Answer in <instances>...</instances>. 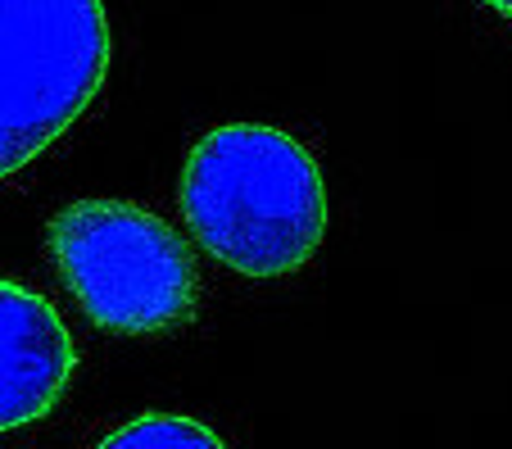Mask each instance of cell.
<instances>
[{"label":"cell","instance_id":"3","mask_svg":"<svg viewBox=\"0 0 512 449\" xmlns=\"http://www.w3.org/2000/svg\"><path fill=\"white\" fill-rule=\"evenodd\" d=\"M105 64L96 0H0V177L28 168L96 100Z\"/></svg>","mask_w":512,"mask_h":449},{"label":"cell","instance_id":"1","mask_svg":"<svg viewBox=\"0 0 512 449\" xmlns=\"http://www.w3.org/2000/svg\"><path fill=\"white\" fill-rule=\"evenodd\" d=\"M191 236L245 277H281L309 264L327 232L322 173L304 141L263 123L204 132L182 168Z\"/></svg>","mask_w":512,"mask_h":449},{"label":"cell","instance_id":"5","mask_svg":"<svg viewBox=\"0 0 512 449\" xmlns=\"http://www.w3.org/2000/svg\"><path fill=\"white\" fill-rule=\"evenodd\" d=\"M96 449H227L204 422L182 413H145L105 436Z\"/></svg>","mask_w":512,"mask_h":449},{"label":"cell","instance_id":"2","mask_svg":"<svg viewBox=\"0 0 512 449\" xmlns=\"http://www.w3.org/2000/svg\"><path fill=\"white\" fill-rule=\"evenodd\" d=\"M50 250L64 286L91 323L150 336L195 304V268L164 218L127 200H78L50 218Z\"/></svg>","mask_w":512,"mask_h":449},{"label":"cell","instance_id":"4","mask_svg":"<svg viewBox=\"0 0 512 449\" xmlns=\"http://www.w3.org/2000/svg\"><path fill=\"white\" fill-rule=\"evenodd\" d=\"M78 350L64 318L19 282H0V436L41 422L59 404Z\"/></svg>","mask_w":512,"mask_h":449},{"label":"cell","instance_id":"6","mask_svg":"<svg viewBox=\"0 0 512 449\" xmlns=\"http://www.w3.org/2000/svg\"><path fill=\"white\" fill-rule=\"evenodd\" d=\"M494 10H503V14H512V5H494Z\"/></svg>","mask_w":512,"mask_h":449}]
</instances>
